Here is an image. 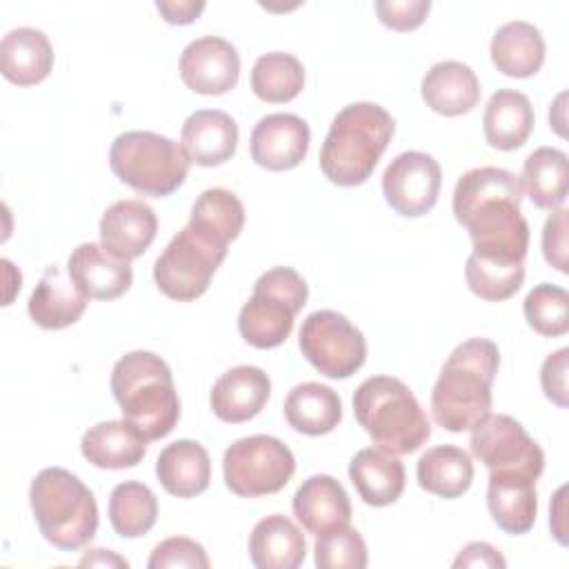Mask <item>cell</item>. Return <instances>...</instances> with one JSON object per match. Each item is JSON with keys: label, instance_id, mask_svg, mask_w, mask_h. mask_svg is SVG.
<instances>
[{"label": "cell", "instance_id": "ffe728a7", "mask_svg": "<svg viewBox=\"0 0 569 569\" xmlns=\"http://www.w3.org/2000/svg\"><path fill=\"white\" fill-rule=\"evenodd\" d=\"M180 147L189 162L200 167H218L236 153L238 124L220 109L193 111L182 124Z\"/></svg>", "mask_w": 569, "mask_h": 569}, {"label": "cell", "instance_id": "8d00e7d4", "mask_svg": "<svg viewBox=\"0 0 569 569\" xmlns=\"http://www.w3.org/2000/svg\"><path fill=\"white\" fill-rule=\"evenodd\" d=\"M465 278L471 293L489 302H500L511 298L522 287L525 262H516V264L491 262L471 253L467 258Z\"/></svg>", "mask_w": 569, "mask_h": 569}, {"label": "cell", "instance_id": "e0dca14e", "mask_svg": "<svg viewBox=\"0 0 569 569\" xmlns=\"http://www.w3.org/2000/svg\"><path fill=\"white\" fill-rule=\"evenodd\" d=\"M67 273L73 284L93 300H113L122 296L133 280L131 264L111 256L96 242H82L71 251Z\"/></svg>", "mask_w": 569, "mask_h": 569}, {"label": "cell", "instance_id": "7bdbcfd3", "mask_svg": "<svg viewBox=\"0 0 569 569\" xmlns=\"http://www.w3.org/2000/svg\"><path fill=\"white\" fill-rule=\"evenodd\" d=\"M567 367H569V349L562 347L556 353L547 356L540 369L542 391L560 409L567 407Z\"/></svg>", "mask_w": 569, "mask_h": 569}, {"label": "cell", "instance_id": "5b68a950", "mask_svg": "<svg viewBox=\"0 0 569 569\" xmlns=\"http://www.w3.org/2000/svg\"><path fill=\"white\" fill-rule=\"evenodd\" d=\"M358 425L385 451L405 456L420 449L431 425L411 389L391 376H371L353 391Z\"/></svg>", "mask_w": 569, "mask_h": 569}, {"label": "cell", "instance_id": "ba28073f", "mask_svg": "<svg viewBox=\"0 0 569 569\" xmlns=\"http://www.w3.org/2000/svg\"><path fill=\"white\" fill-rule=\"evenodd\" d=\"M307 296V282L296 269L273 267L264 271L238 313V331L244 342L256 349L280 347L289 338Z\"/></svg>", "mask_w": 569, "mask_h": 569}, {"label": "cell", "instance_id": "7c38bea8", "mask_svg": "<svg viewBox=\"0 0 569 569\" xmlns=\"http://www.w3.org/2000/svg\"><path fill=\"white\" fill-rule=\"evenodd\" d=\"M471 453L489 471H522L540 478L545 469V453L540 445L525 431V427L505 413H489L471 427Z\"/></svg>", "mask_w": 569, "mask_h": 569}, {"label": "cell", "instance_id": "5bb4252c", "mask_svg": "<svg viewBox=\"0 0 569 569\" xmlns=\"http://www.w3.org/2000/svg\"><path fill=\"white\" fill-rule=\"evenodd\" d=\"M238 76L240 56L224 38L202 36L180 56V78L196 93L222 96L238 84Z\"/></svg>", "mask_w": 569, "mask_h": 569}, {"label": "cell", "instance_id": "4fadbf2b", "mask_svg": "<svg viewBox=\"0 0 569 569\" xmlns=\"http://www.w3.org/2000/svg\"><path fill=\"white\" fill-rule=\"evenodd\" d=\"M442 169L422 151H402L382 173V193L387 204L407 218L429 213L440 193Z\"/></svg>", "mask_w": 569, "mask_h": 569}, {"label": "cell", "instance_id": "9a60e30c", "mask_svg": "<svg viewBox=\"0 0 569 569\" xmlns=\"http://www.w3.org/2000/svg\"><path fill=\"white\" fill-rule=\"evenodd\" d=\"M309 124L296 113H269L251 131L249 151L256 164L269 171L298 167L309 151Z\"/></svg>", "mask_w": 569, "mask_h": 569}, {"label": "cell", "instance_id": "9c48e42d", "mask_svg": "<svg viewBox=\"0 0 569 569\" xmlns=\"http://www.w3.org/2000/svg\"><path fill=\"white\" fill-rule=\"evenodd\" d=\"M296 471L291 449L273 436H249L227 447L222 476L229 491L242 498L271 496L284 489Z\"/></svg>", "mask_w": 569, "mask_h": 569}, {"label": "cell", "instance_id": "d6a6232c", "mask_svg": "<svg viewBox=\"0 0 569 569\" xmlns=\"http://www.w3.org/2000/svg\"><path fill=\"white\" fill-rule=\"evenodd\" d=\"M416 478L425 491L453 500L471 487L473 462L465 449L456 445H438L420 456Z\"/></svg>", "mask_w": 569, "mask_h": 569}, {"label": "cell", "instance_id": "30bf717a", "mask_svg": "<svg viewBox=\"0 0 569 569\" xmlns=\"http://www.w3.org/2000/svg\"><path fill=\"white\" fill-rule=\"evenodd\" d=\"M298 347L313 369L333 380L353 376L367 358L362 331L331 309L313 311L302 320Z\"/></svg>", "mask_w": 569, "mask_h": 569}, {"label": "cell", "instance_id": "2e32d148", "mask_svg": "<svg viewBox=\"0 0 569 569\" xmlns=\"http://www.w3.org/2000/svg\"><path fill=\"white\" fill-rule=\"evenodd\" d=\"M158 233V218L142 200H118L100 218V244L129 262L142 256Z\"/></svg>", "mask_w": 569, "mask_h": 569}, {"label": "cell", "instance_id": "484cf974", "mask_svg": "<svg viewBox=\"0 0 569 569\" xmlns=\"http://www.w3.org/2000/svg\"><path fill=\"white\" fill-rule=\"evenodd\" d=\"M53 67V47L44 31L33 27H18L2 36L0 69L2 76L18 84L31 87L42 82Z\"/></svg>", "mask_w": 569, "mask_h": 569}, {"label": "cell", "instance_id": "d4e9b609", "mask_svg": "<svg viewBox=\"0 0 569 569\" xmlns=\"http://www.w3.org/2000/svg\"><path fill=\"white\" fill-rule=\"evenodd\" d=\"M293 516L309 533H322L351 520V502L345 487L327 473L307 478L291 502Z\"/></svg>", "mask_w": 569, "mask_h": 569}, {"label": "cell", "instance_id": "ac0fdd59", "mask_svg": "<svg viewBox=\"0 0 569 569\" xmlns=\"http://www.w3.org/2000/svg\"><path fill=\"white\" fill-rule=\"evenodd\" d=\"M271 393L269 376L253 365L227 369L211 387L209 405L222 422H247L256 418Z\"/></svg>", "mask_w": 569, "mask_h": 569}, {"label": "cell", "instance_id": "7402d4cb", "mask_svg": "<svg viewBox=\"0 0 569 569\" xmlns=\"http://www.w3.org/2000/svg\"><path fill=\"white\" fill-rule=\"evenodd\" d=\"M144 433L129 420H104L89 427L80 440L82 456L100 469H129L147 453Z\"/></svg>", "mask_w": 569, "mask_h": 569}, {"label": "cell", "instance_id": "bcb514c9", "mask_svg": "<svg viewBox=\"0 0 569 569\" xmlns=\"http://www.w3.org/2000/svg\"><path fill=\"white\" fill-rule=\"evenodd\" d=\"M565 493H567V487H560L553 496V505H551V518H549V525H551V531L556 536V540L560 545H567V529H565Z\"/></svg>", "mask_w": 569, "mask_h": 569}, {"label": "cell", "instance_id": "cb8c5ba5", "mask_svg": "<svg viewBox=\"0 0 569 569\" xmlns=\"http://www.w3.org/2000/svg\"><path fill=\"white\" fill-rule=\"evenodd\" d=\"M89 298L73 284L69 273L58 264L47 267L36 284L27 311L31 320L42 329H64L80 320Z\"/></svg>", "mask_w": 569, "mask_h": 569}, {"label": "cell", "instance_id": "3957f363", "mask_svg": "<svg viewBox=\"0 0 569 569\" xmlns=\"http://www.w3.org/2000/svg\"><path fill=\"white\" fill-rule=\"evenodd\" d=\"M396 122L376 102H353L340 109L320 147V169L338 187H358L369 180L391 142Z\"/></svg>", "mask_w": 569, "mask_h": 569}, {"label": "cell", "instance_id": "d590c367", "mask_svg": "<svg viewBox=\"0 0 569 569\" xmlns=\"http://www.w3.org/2000/svg\"><path fill=\"white\" fill-rule=\"evenodd\" d=\"M305 87L302 62L284 51L262 53L251 69V89L264 102H289Z\"/></svg>", "mask_w": 569, "mask_h": 569}, {"label": "cell", "instance_id": "8992f818", "mask_svg": "<svg viewBox=\"0 0 569 569\" xmlns=\"http://www.w3.org/2000/svg\"><path fill=\"white\" fill-rule=\"evenodd\" d=\"M29 502L42 538L62 551L87 547L98 531V505L89 487L62 467H47L29 489Z\"/></svg>", "mask_w": 569, "mask_h": 569}, {"label": "cell", "instance_id": "f546056e", "mask_svg": "<svg viewBox=\"0 0 569 569\" xmlns=\"http://www.w3.org/2000/svg\"><path fill=\"white\" fill-rule=\"evenodd\" d=\"M536 116L529 98L516 89H498L482 116L485 138L493 149L513 151L531 136Z\"/></svg>", "mask_w": 569, "mask_h": 569}, {"label": "cell", "instance_id": "83f0119b", "mask_svg": "<svg viewBox=\"0 0 569 569\" xmlns=\"http://www.w3.org/2000/svg\"><path fill=\"white\" fill-rule=\"evenodd\" d=\"M156 476L167 493L176 498H193L209 487V453L196 440H176L160 451L156 460Z\"/></svg>", "mask_w": 569, "mask_h": 569}, {"label": "cell", "instance_id": "7a4b0ae2", "mask_svg": "<svg viewBox=\"0 0 569 569\" xmlns=\"http://www.w3.org/2000/svg\"><path fill=\"white\" fill-rule=\"evenodd\" d=\"M500 351L487 338L460 342L442 365L431 391V416L447 431H467L491 413V382Z\"/></svg>", "mask_w": 569, "mask_h": 569}, {"label": "cell", "instance_id": "d6986e66", "mask_svg": "<svg viewBox=\"0 0 569 569\" xmlns=\"http://www.w3.org/2000/svg\"><path fill=\"white\" fill-rule=\"evenodd\" d=\"M487 507L505 533H527L538 513L536 478L522 471H489Z\"/></svg>", "mask_w": 569, "mask_h": 569}, {"label": "cell", "instance_id": "ee69618b", "mask_svg": "<svg viewBox=\"0 0 569 569\" xmlns=\"http://www.w3.org/2000/svg\"><path fill=\"white\" fill-rule=\"evenodd\" d=\"M507 562L500 556V551L496 547H491L489 542H469L465 549H460L458 558L453 560V567H493V569H502Z\"/></svg>", "mask_w": 569, "mask_h": 569}, {"label": "cell", "instance_id": "603a6c76", "mask_svg": "<svg viewBox=\"0 0 569 569\" xmlns=\"http://www.w3.org/2000/svg\"><path fill=\"white\" fill-rule=\"evenodd\" d=\"M349 478L369 507L393 505L405 491V465L380 447L360 449L349 462Z\"/></svg>", "mask_w": 569, "mask_h": 569}, {"label": "cell", "instance_id": "6da1fadb", "mask_svg": "<svg viewBox=\"0 0 569 569\" xmlns=\"http://www.w3.org/2000/svg\"><path fill=\"white\" fill-rule=\"evenodd\" d=\"M522 184L500 167L465 171L453 189V216L469 231L473 256L491 262H525L529 224L520 213Z\"/></svg>", "mask_w": 569, "mask_h": 569}, {"label": "cell", "instance_id": "e575fe53", "mask_svg": "<svg viewBox=\"0 0 569 569\" xmlns=\"http://www.w3.org/2000/svg\"><path fill=\"white\" fill-rule=\"evenodd\" d=\"M109 520L122 538L144 536L158 520L156 493L136 480L116 485L109 498Z\"/></svg>", "mask_w": 569, "mask_h": 569}, {"label": "cell", "instance_id": "4dcf8cb0", "mask_svg": "<svg viewBox=\"0 0 569 569\" xmlns=\"http://www.w3.org/2000/svg\"><path fill=\"white\" fill-rule=\"evenodd\" d=\"M187 227L209 244L227 249L244 227V207L240 198L229 189H204L191 207Z\"/></svg>", "mask_w": 569, "mask_h": 569}, {"label": "cell", "instance_id": "836d02e7", "mask_svg": "<svg viewBox=\"0 0 569 569\" xmlns=\"http://www.w3.org/2000/svg\"><path fill=\"white\" fill-rule=\"evenodd\" d=\"M520 184L536 207L558 209L569 187L567 153L556 147H538L522 164Z\"/></svg>", "mask_w": 569, "mask_h": 569}, {"label": "cell", "instance_id": "7dc6e473", "mask_svg": "<svg viewBox=\"0 0 569 569\" xmlns=\"http://www.w3.org/2000/svg\"><path fill=\"white\" fill-rule=\"evenodd\" d=\"M80 565L82 567H93V565H100V567H129V562L120 556H116L113 551L109 549H89L82 558H80Z\"/></svg>", "mask_w": 569, "mask_h": 569}, {"label": "cell", "instance_id": "f35d334b", "mask_svg": "<svg viewBox=\"0 0 569 569\" xmlns=\"http://www.w3.org/2000/svg\"><path fill=\"white\" fill-rule=\"evenodd\" d=\"M316 565L320 569H365L367 545L349 525H336L316 538Z\"/></svg>", "mask_w": 569, "mask_h": 569}, {"label": "cell", "instance_id": "ab89813d", "mask_svg": "<svg viewBox=\"0 0 569 569\" xmlns=\"http://www.w3.org/2000/svg\"><path fill=\"white\" fill-rule=\"evenodd\" d=\"M149 569H169V567H189V569H207L209 558L200 542L182 536H173L162 540L149 556Z\"/></svg>", "mask_w": 569, "mask_h": 569}, {"label": "cell", "instance_id": "52a82bcc", "mask_svg": "<svg viewBox=\"0 0 569 569\" xmlns=\"http://www.w3.org/2000/svg\"><path fill=\"white\" fill-rule=\"evenodd\" d=\"M111 171L142 196L167 198L189 173L182 147L153 131H124L109 149Z\"/></svg>", "mask_w": 569, "mask_h": 569}, {"label": "cell", "instance_id": "277c9868", "mask_svg": "<svg viewBox=\"0 0 569 569\" xmlns=\"http://www.w3.org/2000/svg\"><path fill=\"white\" fill-rule=\"evenodd\" d=\"M111 391L122 418L147 440L164 438L180 420V400L169 365L151 351L124 353L111 371Z\"/></svg>", "mask_w": 569, "mask_h": 569}, {"label": "cell", "instance_id": "8fae6325", "mask_svg": "<svg viewBox=\"0 0 569 569\" xmlns=\"http://www.w3.org/2000/svg\"><path fill=\"white\" fill-rule=\"evenodd\" d=\"M224 258V247L209 244L184 227L158 256L153 264V280L167 298L191 302L209 289V282Z\"/></svg>", "mask_w": 569, "mask_h": 569}, {"label": "cell", "instance_id": "f1b7e54d", "mask_svg": "<svg viewBox=\"0 0 569 569\" xmlns=\"http://www.w3.org/2000/svg\"><path fill=\"white\" fill-rule=\"evenodd\" d=\"M491 62L509 78H529L545 62V40L538 27L525 20H511L498 27L491 38Z\"/></svg>", "mask_w": 569, "mask_h": 569}, {"label": "cell", "instance_id": "1f68e13d", "mask_svg": "<svg viewBox=\"0 0 569 569\" xmlns=\"http://www.w3.org/2000/svg\"><path fill=\"white\" fill-rule=\"evenodd\" d=\"M282 411L298 433L325 436L338 427L342 418V402L331 387L302 382L287 393Z\"/></svg>", "mask_w": 569, "mask_h": 569}, {"label": "cell", "instance_id": "4316f807", "mask_svg": "<svg viewBox=\"0 0 569 569\" xmlns=\"http://www.w3.org/2000/svg\"><path fill=\"white\" fill-rule=\"evenodd\" d=\"M305 556L302 531L282 513L258 520L249 533V558L258 569H296Z\"/></svg>", "mask_w": 569, "mask_h": 569}, {"label": "cell", "instance_id": "b9f144b4", "mask_svg": "<svg viewBox=\"0 0 569 569\" xmlns=\"http://www.w3.org/2000/svg\"><path fill=\"white\" fill-rule=\"evenodd\" d=\"M567 209L558 207L542 227V253L545 260L558 271H567Z\"/></svg>", "mask_w": 569, "mask_h": 569}, {"label": "cell", "instance_id": "44dd1931", "mask_svg": "<svg viewBox=\"0 0 569 569\" xmlns=\"http://www.w3.org/2000/svg\"><path fill=\"white\" fill-rule=\"evenodd\" d=\"M425 104L447 118L469 113L480 100V80L473 69L458 60L436 62L420 82Z\"/></svg>", "mask_w": 569, "mask_h": 569}, {"label": "cell", "instance_id": "60d3db41", "mask_svg": "<svg viewBox=\"0 0 569 569\" xmlns=\"http://www.w3.org/2000/svg\"><path fill=\"white\" fill-rule=\"evenodd\" d=\"M376 13L380 22L393 31H411L420 27L431 9L429 0H378Z\"/></svg>", "mask_w": 569, "mask_h": 569}, {"label": "cell", "instance_id": "f6af8a7d", "mask_svg": "<svg viewBox=\"0 0 569 569\" xmlns=\"http://www.w3.org/2000/svg\"><path fill=\"white\" fill-rule=\"evenodd\" d=\"M156 9L169 24H191L204 11L202 0H158Z\"/></svg>", "mask_w": 569, "mask_h": 569}, {"label": "cell", "instance_id": "74e56055", "mask_svg": "<svg viewBox=\"0 0 569 569\" xmlns=\"http://www.w3.org/2000/svg\"><path fill=\"white\" fill-rule=\"evenodd\" d=\"M529 327L547 338L569 331V293L551 282L536 284L522 305Z\"/></svg>", "mask_w": 569, "mask_h": 569}]
</instances>
